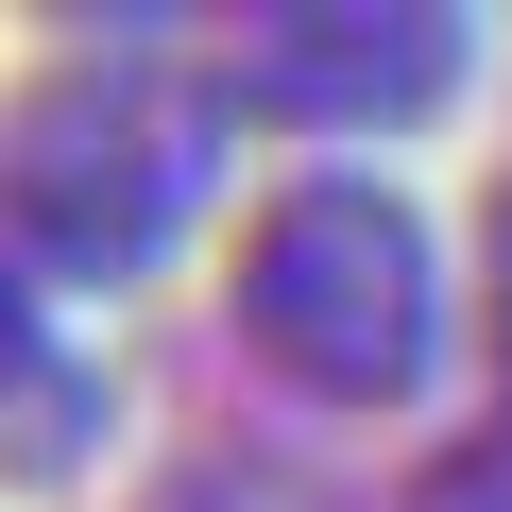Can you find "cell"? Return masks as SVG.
<instances>
[{"label": "cell", "instance_id": "cell-1", "mask_svg": "<svg viewBox=\"0 0 512 512\" xmlns=\"http://www.w3.org/2000/svg\"><path fill=\"white\" fill-rule=\"evenodd\" d=\"M222 171V69H171L154 35L69 52L18 86L0 120V256L52 291V274H137V256L205 205Z\"/></svg>", "mask_w": 512, "mask_h": 512}, {"label": "cell", "instance_id": "cell-3", "mask_svg": "<svg viewBox=\"0 0 512 512\" xmlns=\"http://www.w3.org/2000/svg\"><path fill=\"white\" fill-rule=\"evenodd\" d=\"M461 86V18H427V0H291V18H239L222 35V103H274V120H410Z\"/></svg>", "mask_w": 512, "mask_h": 512}, {"label": "cell", "instance_id": "cell-2", "mask_svg": "<svg viewBox=\"0 0 512 512\" xmlns=\"http://www.w3.org/2000/svg\"><path fill=\"white\" fill-rule=\"evenodd\" d=\"M239 325L308 393H410L444 342V256L376 171H291L239 239Z\"/></svg>", "mask_w": 512, "mask_h": 512}, {"label": "cell", "instance_id": "cell-7", "mask_svg": "<svg viewBox=\"0 0 512 512\" xmlns=\"http://www.w3.org/2000/svg\"><path fill=\"white\" fill-rule=\"evenodd\" d=\"M495 342H512V205H495Z\"/></svg>", "mask_w": 512, "mask_h": 512}, {"label": "cell", "instance_id": "cell-5", "mask_svg": "<svg viewBox=\"0 0 512 512\" xmlns=\"http://www.w3.org/2000/svg\"><path fill=\"white\" fill-rule=\"evenodd\" d=\"M137 512H342V495H325L308 461H239V444H222V461H171Z\"/></svg>", "mask_w": 512, "mask_h": 512}, {"label": "cell", "instance_id": "cell-6", "mask_svg": "<svg viewBox=\"0 0 512 512\" xmlns=\"http://www.w3.org/2000/svg\"><path fill=\"white\" fill-rule=\"evenodd\" d=\"M410 512H512V410H495V427H478V444H444V461H427V495H410Z\"/></svg>", "mask_w": 512, "mask_h": 512}, {"label": "cell", "instance_id": "cell-4", "mask_svg": "<svg viewBox=\"0 0 512 512\" xmlns=\"http://www.w3.org/2000/svg\"><path fill=\"white\" fill-rule=\"evenodd\" d=\"M86 410H103V393H86V359L52 342V291L0 256V461H35V478H52V461L86 444Z\"/></svg>", "mask_w": 512, "mask_h": 512}]
</instances>
